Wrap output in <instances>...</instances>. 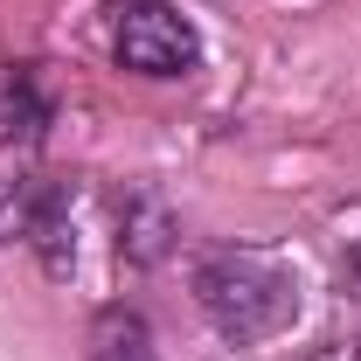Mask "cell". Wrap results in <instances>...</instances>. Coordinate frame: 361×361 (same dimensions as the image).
<instances>
[{"label":"cell","mask_w":361,"mask_h":361,"mask_svg":"<svg viewBox=\"0 0 361 361\" xmlns=\"http://www.w3.org/2000/svg\"><path fill=\"white\" fill-rule=\"evenodd\" d=\"M195 299H202V313L216 319V334L236 341V348L271 341L278 326H292V313H299L292 271L257 257V250H223V257H209V264L195 271Z\"/></svg>","instance_id":"6da1fadb"},{"label":"cell","mask_w":361,"mask_h":361,"mask_svg":"<svg viewBox=\"0 0 361 361\" xmlns=\"http://www.w3.org/2000/svg\"><path fill=\"white\" fill-rule=\"evenodd\" d=\"M111 56L133 77H188L202 63V35L174 0H118L111 7Z\"/></svg>","instance_id":"7a4b0ae2"},{"label":"cell","mask_w":361,"mask_h":361,"mask_svg":"<svg viewBox=\"0 0 361 361\" xmlns=\"http://www.w3.org/2000/svg\"><path fill=\"white\" fill-rule=\"evenodd\" d=\"M174 209L160 202V195H126V209H118V257H133V264H160L167 250H174Z\"/></svg>","instance_id":"3957f363"},{"label":"cell","mask_w":361,"mask_h":361,"mask_svg":"<svg viewBox=\"0 0 361 361\" xmlns=\"http://www.w3.org/2000/svg\"><path fill=\"white\" fill-rule=\"evenodd\" d=\"M90 361H153V326L139 306H97L90 319Z\"/></svg>","instance_id":"277c9868"},{"label":"cell","mask_w":361,"mask_h":361,"mask_svg":"<svg viewBox=\"0 0 361 361\" xmlns=\"http://www.w3.org/2000/svg\"><path fill=\"white\" fill-rule=\"evenodd\" d=\"M306 361H361V341H319Z\"/></svg>","instance_id":"5b68a950"},{"label":"cell","mask_w":361,"mask_h":361,"mask_svg":"<svg viewBox=\"0 0 361 361\" xmlns=\"http://www.w3.org/2000/svg\"><path fill=\"white\" fill-rule=\"evenodd\" d=\"M348 278H355V292H361V243H348Z\"/></svg>","instance_id":"8992f818"}]
</instances>
